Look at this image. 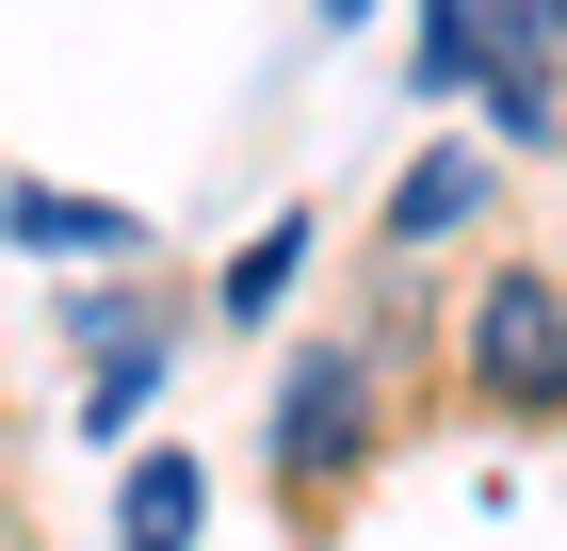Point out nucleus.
I'll list each match as a JSON object with an SVG mask.
<instances>
[{"instance_id":"nucleus-2","label":"nucleus","mask_w":567,"mask_h":551,"mask_svg":"<svg viewBox=\"0 0 567 551\" xmlns=\"http://www.w3.org/2000/svg\"><path fill=\"white\" fill-rule=\"evenodd\" d=\"M471 389H486V406H519V422H551V406H567V293H551V276H486Z\"/></svg>"},{"instance_id":"nucleus-7","label":"nucleus","mask_w":567,"mask_h":551,"mask_svg":"<svg viewBox=\"0 0 567 551\" xmlns=\"http://www.w3.org/2000/svg\"><path fill=\"white\" fill-rule=\"evenodd\" d=\"M0 227L17 244H114V212H82V195H0Z\"/></svg>"},{"instance_id":"nucleus-9","label":"nucleus","mask_w":567,"mask_h":551,"mask_svg":"<svg viewBox=\"0 0 567 551\" xmlns=\"http://www.w3.org/2000/svg\"><path fill=\"white\" fill-rule=\"evenodd\" d=\"M324 17H373V0H324Z\"/></svg>"},{"instance_id":"nucleus-1","label":"nucleus","mask_w":567,"mask_h":551,"mask_svg":"<svg viewBox=\"0 0 567 551\" xmlns=\"http://www.w3.org/2000/svg\"><path fill=\"white\" fill-rule=\"evenodd\" d=\"M357 455H373V357H357V340H324V357L276 389V487H308V503H324Z\"/></svg>"},{"instance_id":"nucleus-5","label":"nucleus","mask_w":567,"mask_h":551,"mask_svg":"<svg viewBox=\"0 0 567 551\" xmlns=\"http://www.w3.org/2000/svg\"><path fill=\"white\" fill-rule=\"evenodd\" d=\"M437 227H471V163H422L390 195V244H437Z\"/></svg>"},{"instance_id":"nucleus-4","label":"nucleus","mask_w":567,"mask_h":551,"mask_svg":"<svg viewBox=\"0 0 567 551\" xmlns=\"http://www.w3.org/2000/svg\"><path fill=\"white\" fill-rule=\"evenodd\" d=\"M292 259H308V227H292V212H276V227H260V244L227 259V308H244V325H260V308H276V293H292Z\"/></svg>"},{"instance_id":"nucleus-3","label":"nucleus","mask_w":567,"mask_h":551,"mask_svg":"<svg viewBox=\"0 0 567 551\" xmlns=\"http://www.w3.org/2000/svg\"><path fill=\"white\" fill-rule=\"evenodd\" d=\"M114 551H195V455H146L131 503H114Z\"/></svg>"},{"instance_id":"nucleus-8","label":"nucleus","mask_w":567,"mask_h":551,"mask_svg":"<svg viewBox=\"0 0 567 551\" xmlns=\"http://www.w3.org/2000/svg\"><path fill=\"white\" fill-rule=\"evenodd\" d=\"M486 114L519 130V146H551V82H535V65H486Z\"/></svg>"},{"instance_id":"nucleus-6","label":"nucleus","mask_w":567,"mask_h":551,"mask_svg":"<svg viewBox=\"0 0 567 551\" xmlns=\"http://www.w3.org/2000/svg\"><path fill=\"white\" fill-rule=\"evenodd\" d=\"M146 389H163V340H131V357H97V406H82V422H97V438H114V422H146Z\"/></svg>"}]
</instances>
